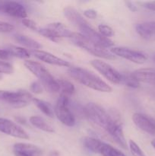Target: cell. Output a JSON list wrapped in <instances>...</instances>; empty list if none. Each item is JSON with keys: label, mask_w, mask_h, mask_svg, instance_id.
Segmentation results:
<instances>
[{"label": "cell", "mask_w": 155, "mask_h": 156, "mask_svg": "<svg viewBox=\"0 0 155 156\" xmlns=\"http://www.w3.org/2000/svg\"><path fill=\"white\" fill-rule=\"evenodd\" d=\"M110 115L112 119V122L107 130V133L117 144L119 145L123 149H126L127 143L125 138L122 126V123H120L119 119L115 116V113H112Z\"/></svg>", "instance_id": "7c38bea8"}, {"label": "cell", "mask_w": 155, "mask_h": 156, "mask_svg": "<svg viewBox=\"0 0 155 156\" xmlns=\"http://www.w3.org/2000/svg\"><path fill=\"white\" fill-rule=\"evenodd\" d=\"M85 117L101 129L107 132L112 124V119L111 115L100 105L95 103H88L84 109Z\"/></svg>", "instance_id": "3957f363"}, {"label": "cell", "mask_w": 155, "mask_h": 156, "mask_svg": "<svg viewBox=\"0 0 155 156\" xmlns=\"http://www.w3.org/2000/svg\"><path fill=\"white\" fill-rule=\"evenodd\" d=\"M0 12L22 19L27 18V15L25 8L19 2L15 1H0Z\"/></svg>", "instance_id": "8fae6325"}, {"label": "cell", "mask_w": 155, "mask_h": 156, "mask_svg": "<svg viewBox=\"0 0 155 156\" xmlns=\"http://www.w3.org/2000/svg\"><path fill=\"white\" fill-rule=\"evenodd\" d=\"M57 81L59 85V88L62 90V94L67 96L74 94L75 88L71 82L65 79H57Z\"/></svg>", "instance_id": "484cf974"}, {"label": "cell", "mask_w": 155, "mask_h": 156, "mask_svg": "<svg viewBox=\"0 0 155 156\" xmlns=\"http://www.w3.org/2000/svg\"><path fill=\"white\" fill-rule=\"evenodd\" d=\"M41 85H42L41 83L40 82H38V81H35V82H32L30 86V91H33L35 94H40L43 90Z\"/></svg>", "instance_id": "d6a6232c"}, {"label": "cell", "mask_w": 155, "mask_h": 156, "mask_svg": "<svg viewBox=\"0 0 155 156\" xmlns=\"http://www.w3.org/2000/svg\"><path fill=\"white\" fill-rule=\"evenodd\" d=\"M12 57L9 51L6 49H0V59L2 60H8Z\"/></svg>", "instance_id": "d590c367"}, {"label": "cell", "mask_w": 155, "mask_h": 156, "mask_svg": "<svg viewBox=\"0 0 155 156\" xmlns=\"http://www.w3.org/2000/svg\"><path fill=\"white\" fill-rule=\"evenodd\" d=\"M47 27H50L51 29H53V30L57 33V34L60 37V38L62 37H68V38H71V36H72L73 33L74 32H71L68 30V28L65 27L62 24L59 22H55V23H52V24H49Z\"/></svg>", "instance_id": "603a6c76"}, {"label": "cell", "mask_w": 155, "mask_h": 156, "mask_svg": "<svg viewBox=\"0 0 155 156\" xmlns=\"http://www.w3.org/2000/svg\"><path fill=\"white\" fill-rule=\"evenodd\" d=\"M79 30H80L81 34L82 35H84L85 37H87L88 40H90L100 47L106 49L113 46L114 43L111 40H109L107 37H105L103 35L100 34L99 32L96 31L89 24L80 27Z\"/></svg>", "instance_id": "9c48e42d"}, {"label": "cell", "mask_w": 155, "mask_h": 156, "mask_svg": "<svg viewBox=\"0 0 155 156\" xmlns=\"http://www.w3.org/2000/svg\"><path fill=\"white\" fill-rule=\"evenodd\" d=\"M100 154H101L103 156H126L121 151L105 143H103L102 144Z\"/></svg>", "instance_id": "d4e9b609"}, {"label": "cell", "mask_w": 155, "mask_h": 156, "mask_svg": "<svg viewBox=\"0 0 155 156\" xmlns=\"http://www.w3.org/2000/svg\"><path fill=\"white\" fill-rule=\"evenodd\" d=\"M15 38L17 42L19 43L20 44L27 47V48L33 49V50H36L42 47L41 44H40L37 41L29 37L25 36V35L17 34L15 36Z\"/></svg>", "instance_id": "d6986e66"}, {"label": "cell", "mask_w": 155, "mask_h": 156, "mask_svg": "<svg viewBox=\"0 0 155 156\" xmlns=\"http://www.w3.org/2000/svg\"><path fill=\"white\" fill-rule=\"evenodd\" d=\"M73 44H75L78 47H81L83 50H86L91 54L97 57L103 58L106 59H115V56H114L111 52L108 51L103 47L97 45L92 41L85 37L81 33H73L72 36L70 38Z\"/></svg>", "instance_id": "277c9868"}, {"label": "cell", "mask_w": 155, "mask_h": 156, "mask_svg": "<svg viewBox=\"0 0 155 156\" xmlns=\"http://www.w3.org/2000/svg\"><path fill=\"white\" fill-rule=\"evenodd\" d=\"M125 3H126V6L128 7V9H129L130 11H132V12H137V11H138V8H137V6L135 5V3L132 2L126 1V2H125Z\"/></svg>", "instance_id": "74e56055"}, {"label": "cell", "mask_w": 155, "mask_h": 156, "mask_svg": "<svg viewBox=\"0 0 155 156\" xmlns=\"http://www.w3.org/2000/svg\"><path fill=\"white\" fill-rule=\"evenodd\" d=\"M151 143V146H153V149H155V139H154V140H152L151 143Z\"/></svg>", "instance_id": "f35d334b"}, {"label": "cell", "mask_w": 155, "mask_h": 156, "mask_svg": "<svg viewBox=\"0 0 155 156\" xmlns=\"http://www.w3.org/2000/svg\"><path fill=\"white\" fill-rule=\"evenodd\" d=\"M145 9H148V10L152 11V12H155V1L152 2H146L143 4Z\"/></svg>", "instance_id": "8d00e7d4"}, {"label": "cell", "mask_w": 155, "mask_h": 156, "mask_svg": "<svg viewBox=\"0 0 155 156\" xmlns=\"http://www.w3.org/2000/svg\"><path fill=\"white\" fill-rule=\"evenodd\" d=\"M33 102L36 105V108H39V110H40V111H42L47 117H51V118L54 117V110H53V107L50 103L37 98H33Z\"/></svg>", "instance_id": "7402d4cb"}, {"label": "cell", "mask_w": 155, "mask_h": 156, "mask_svg": "<svg viewBox=\"0 0 155 156\" xmlns=\"http://www.w3.org/2000/svg\"><path fill=\"white\" fill-rule=\"evenodd\" d=\"M132 120L141 130L150 135H155V120L153 118L144 114L135 113L132 116Z\"/></svg>", "instance_id": "4fadbf2b"}, {"label": "cell", "mask_w": 155, "mask_h": 156, "mask_svg": "<svg viewBox=\"0 0 155 156\" xmlns=\"http://www.w3.org/2000/svg\"><path fill=\"white\" fill-rule=\"evenodd\" d=\"M2 79V75L1 74H0V80H1V79Z\"/></svg>", "instance_id": "ab89813d"}, {"label": "cell", "mask_w": 155, "mask_h": 156, "mask_svg": "<svg viewBox=\"0 0 155 156\" xmlns=\"http://www.w3.org/2000/svg\"><path fill=\"white\" fill-rule=\"evenodd\" d=\"M130 88H136L139 86V82L131 74H122V83Z\"/></svg>", "instance_id": "83f0119b"}, {"label": "cell", "mask_w": 155, "mask_h": 156, "mask_svg": "<svg viewBox=\"0 0 155 156\" xmlns=\"http://www.w3.org/2000/svg\"><path fill=\"white\" fill-rule=\"evenodd\" d=\"M13 152L15 156H40L42 155L40 148L29 143H16L13 147Z\"/></svg>", "instance_id": "2e32d148"}, {"label": "cell", "mask_w": 155, "mask_h": 156, "mask_svg": "<svg viewBox=\"0 0 155 156\" xmlns=\"http://www.w3.org/2000/svg\"><path fill=\"white\" fill-rule=\"evenodd\" d=\"M99 33L103 35L105 37H109L114 34V32L112 29L109 26L106 25V24H100L98 26Z\"/></svg>", "instance_id": "f546056e"}, {"label": "cell", "mask_w": 155, "mask_h": 156, "mask_svg": "<svg viewBox=\"0 0 155 156\" xmlns=\"http://www.w3.org/2000/svg\"><path fill=\"white\" fill-rule=\"evenodd\" d=\"M5 49L10 53L12 56H16L20 59H28L30 57V53L26 49L22 48V47L9 45Z\"/></svg>", "instance_id": "cb8c5ba5"}, {"label": "cell", "mask_w": 155, "mask_h": 156, "mask_svg": "<svg viewBox=\"0 0 155 156\" xmlns=\"http://www.w3.org/2000/svg\"><path fill=\"white\" fill-rule=\"evenodd\" d=\"M15 27L8 22L0 21V33H8L14 30Z\"/></svg>", "instance_id": "1f68e13d"}, {"label": "cell", "mask_w": 155, "mask_h": 156, "mask_svg": "<svg viewBox=\"0 0 155 156\" xmlns=\"http://www.w3.org/2000/svg\"><path fill=\"white\" fill-rule=\"evenodd\" d=\"M129 148H130V151L133 156H146L141 148L133 140L129 141Z\"/></svg>", "instance_id": "f1b7e54d"}, {"label": "cell", "mask_w": 155, "mask_h": 156, "mask_svg": "<svg viewBox=\"0 0 155 156\" xmlns=\"http://www.w3.org/2000/svg\"><path fill=\"white\" fill-rule=\"evenodd\" d=\"M111 53L114 56H118L137 64H143L147 61V56L142 52L132 50L124 47H117L111 49Z\"/></svg>", "instance_id": "ba28073f"}, {"label": "cell", "mask_w": 155, "mask_h": 156, "mask_svg": "<svg viewBox=\"0 0 155 156\" xmlns=\"http://www.w3.org/2000/svg\"><path fill=\"white\" fill-rule=\"evenodd\" d=\"M22 24H24L26 27L30 29V30H37L36 23H35L33 21H32V20L29 19V18H24V19H22Z\"/></svg>", "instance_id": "836d02e7"}, {"label": "cell", "mask_w": 155, "mask_h": 156, "mask_svg": "<svg viewBox=\"0 0 155 156\" xmlns=\"http://www.w3.org/2000/svg\"><path fill=\"white\" fill-rule=\"evenodd\" d=\"M153 59H154V61H155V55H154V57H153Z\"/></svg>", "instance_id": "60d3db41"}, {"label": "cell", "mask_w": 155, "mask_h": 156, "mask_svg": "<svg viewBox=\"0 0 155 156\" xmlns=\"http://www.w3.org/2000/svg\"><path fill=\"white\" fill-rule=\"evenodd\" d=\"M91 65L112 84L122 83V74L107 62L100 59H93Z\"/></svg>", "instance_id": "52a82bcc"}, {"label": "cell", "mask_w": 155, "mask_h": 156, "mask_svg": "<svg viewBox=\"0 0 155 156\" xmlns=\"http://www.w3.org/2000/svg\"><path fill=\"white\" fill-rule=\"evenodd\" d=\"M13 73V67L10 63L5 61L0 60V74L5 73V74H11Z\"/></svg>", "instance_id": "4dcf8cb0"}, {"label": "cell", "mask_w": 155, "mask_h": 156, "mask_svg": "<svg viewBox=\"0 0 155 156\" xmlns=\"http://www.w3.org/2000/svg\"><path fill=\"white\" fill-rule=\"evenodd\" d=\"M138 34L147 41H155V21L138 23L135 25Z\"/></svg>", "instance_id": "9a60e30c"}, {"label": "cell", "mask_w": 155, "mask_h": 156, "mask_svg": "<svg viewBox=\"0 0 155 156\" xmlns=\"http://www.w3.org/2000/svg\"><path fill=\"white\" fill-rule=\"evenodd\" d=\"M32 53L34 55L36 59H40L44 62L50 64V65L57 66L63 67H71V63L68 61L62 59L49 52L43 51V50H32Z\"/></svg>", "instance_id": "5bb4252c"}, {"label": "cell", "mask_w": 155, "mask_h": 156, "mask_svg": "<svg viewBox=\"0 0 155 156\" xmlns=\"http://www.w3.org/2000/svg\"><path fill=\"white\" fill-rule=\"evenodd\" d=\"M84 15L86 18H91V19H95L97 16V13L94 9H87L84 12Z\"/></svg>", "instance_id": "e575fe53"}, {"label": "cell", "mask_w": 155, "mask_h": 156, "mask_svg": "<svg viewBox=\"0 0 155 156\" xmlns=\"http://www.w3.org/2000/svg\"><path fill=\"white\" fill-rule=\"evenodd\" d=\"M37 31L39 32L40 34L45 37L46 38H48L49 40H50V41H53L55 43H57L59 41V40L60 39V37L57 34V33L49 27L38 29Z\"/></svg>", "instance_id": "4316f807"}, {"label": "cell", "mask_w": 155, "mask_h": 156, "mask_svg": "<svg viewBox=\"0 0 155 156\" xmlns=\"http://www.w3.org/2000/svg\"><path fill=\"white\" fill-rule=\"evenodd\" d=\"M68 73L74 80L91 89L101 92L112 91V88L107 83L92 72L88 71L85 69L80 67H70L68 70Z\"/></svg>", "instance_id": "6da1fadb"}, {"label": "cell", "mask_w": 155, "mask_h": 156, "mask_svg": "<svg viewBox=\"0 0 155 156\" xmlns=\"http://www.w3.org/2000/svg\"><path fill=\"white\" fill-rule=\"evenodd\" d=\"M103 142L93 137L86 136L83 139V145L87 149L94 153H100Z\"/></svg>", "instance_id": "44dd1931"}, {"label": "cell", "mask_w": 155, "mask_h": 156, "mask_svg": "<svg viewBox=\"0 0 155 156\" xmlns=\"http://www.w3.org/2000/svg\"><path fill=\"white\" fill-rule=\"evenodd\" d=\"M0 132L16 138L28 140L27 133L15 122L0 117Z\"/></svg>", "instance_id": "30bf717a"}, {"label": "cell", "mask_w": 155, "mask_h": 156, "mask_svg": "<svg viewBox=\"0 0 155 156\" xmlns=\"http://www.w3.org/2000/svg\"><path fill=\"white\" fill-rule=\"evenodd\" d=\"M30 123L35 127L47 133H53V128L44 120L43 117L39 116H32L30 117Z\"/></svg>", "instance_id": "ffe728a7"}, {"label": "cell", "mask_w": 155, "mask_h": 156, "mask_svg": "<svg viewBox=\"0 0 155 156\" xmlns=\"http://www.w3.org/2000/svg\"><path fill=\"white\" fill-rule=\"evenodd\" d=\"M33 96L24 90L10 91L0 90V101L9 104L14 108H21L27 106L33 101Z\"/></svg>", "instance_id": "5b68a950"}, {"label": "cell", "mask_w": 155, "mask_h": 156, "mask_svg": "<svg viewBox=\"0 0 155 156\" xmlns=\"http://www.w3.org/2000/svg\"><path fill=\"white\" fill-rule=\"evenodd\" d=\"M132 75L138 82L155 85V68L139 69L132 73Z\"/></svg>", "instance_id": "e0dca14e"}, {"label": "cell", "mask_w": 155, "mask_h": 156, "mask_svg": "<svg viewBox=\"0 0 155 156\" xmlns=\"http://www.w3.org/2000/svg\"><path fill=\"white\" fill-rule=\"evenodd\" d=\"M64 15L70 22L72 23L78 29L84 25L89 24L78 12L71 7H66L64 9Z\"/></svg>", "instance_id": "ac0fdd59"}, {"label": "cell", "mask_w": 155, "mask_h": 156, "mask_svg": "<svg viewBox=\"0 0 155 156\" xmlns=\"http://www.w3.org/2000/svg\"><path fill=\"white\" fill-rule=\"evenodd\" d=\"M54 112L57 118L67 126H74L75 119L68 107V98L65 94H61L56 102Z\"/></svg>", "instance_id": "8992f818"}, {"label": "cell", "mask_w": 155, "mask_h": 156, "mask_svg": "<svg viewBox=\"0 0 155 156\" xmlns=\"http://www.w3.org/2000/svg\"><path fill=\"white\" fill-rule=\"evenodd\" d=\"M24 66L39 79L40 82L46 91L54 93L60 90L57 79H55L51 73L40 63L35 61L26 60L24 62Z\"/></svg>", "instance_id": "7a4b0ae2"}]
</instances>
